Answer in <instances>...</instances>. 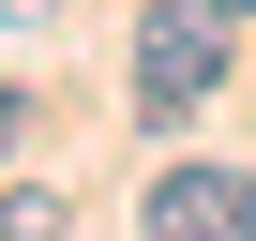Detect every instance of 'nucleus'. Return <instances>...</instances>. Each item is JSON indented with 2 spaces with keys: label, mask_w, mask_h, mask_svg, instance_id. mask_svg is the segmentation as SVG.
Instances as JSON below:
<instances>
[{
  "label": "nucleus",
  "mask_w": 256,
  "mask_h": 241,
  "mask_svg": "<svg viewBox=\"0 0 256 241\" xmlns=\"http://www.w3.org/2000/svg\"><path fill=\"white\" fill-rule=\"evenodd\" d=\"M226 90V0H151V30H136V106L181 120Z\"/></svg>",
  "instance_id": "1"
},
{
  "label": "nucleus",
  "mask_w": 256,
  "mask_h": 241,
  "mask_svg": "<svg viewBox=\"0 0 256 241\" xmlns=\"http://www.w3.org/2000/svg\"><path fill=\"white\" fill-rule=\"evenodd\" d=\"M136 226H151V241H256V181H241V166H166Z\"/></svg>",
  "instance_id": "2"
},
{
  "label": "nucleus",
  "mask_w": 256,
  "mask_h": 241,
  "mask_svg": "<svg viewBox=\"0 0 256 241\" xmlns=\"http://www.w3.org/2000/svg\"><path fill=\"white\" fill-rule=\"evenodd\" d=\"M0 241H60V196L46 181H0Z\"/></svg>",
  "instance_id": "3"
},
{
  "label": "nucleus",
  "mask_w": 256,
  "mask_h": 241,
  "mask_svg": "<svg viewBox=\"0 0 256 241\" xmlns=\"http://www.w3.org/2000/svg\"><path fill=\"white\" fill-rule=\"evenodd\" d=\"M16 120H30V106H16V90H0V151H16Z\"/></svg>",
  "instance_id": "4"
},
{
  "label": "nucleus",
  "mask_w": 256,
  "mask_h": 241,
  "mask_svg": "<svg viewBox=\"0 0 256 241\" xmlns=\"http://www.w3.org/2000/svg\"><path fill=\"white\" fill-rule=\"evenodd\" d=\"M226 16H256V0H226Z\"/></svg>",
  "instance_id": "5"
},
{
  "label": "nucleus",
  "mask_w": 256,
  "mask_h": 241,
  "mask_svg": "<svg viewBox=\"0 0 256 241\" xmlns=\"http://www.w3.org/2000/svg\"><path fill=\"white\" fill-rule=\"evenodd\" d=\"M30 16H60V0H30Z\"/></svg>",
  "instance_id": "6"
}]
</instances>
